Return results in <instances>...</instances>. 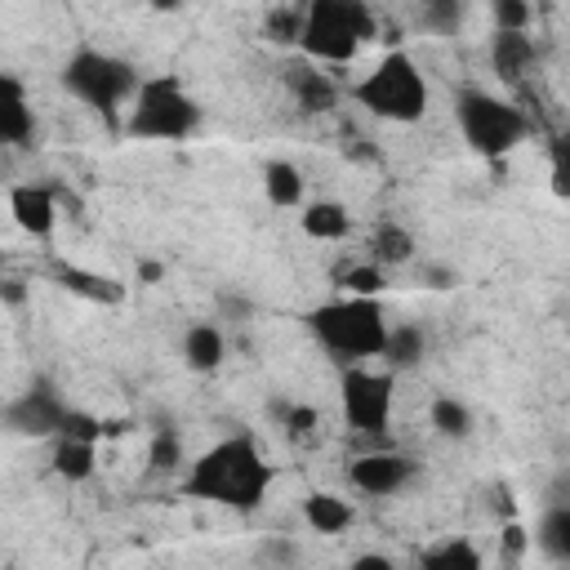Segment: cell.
<instances>
[{
	"label": "cell",
	"mask_w": 570,
	"mask_h": 570,
	"mask_svg": "<svg viewBox=\"0 0 570 570\" xmlns=\"http://www.w3.org/2000/svg\"><path fill=\"white\" fill-rule=\"evenodd\" d=\"M272 481H276V468L263 459L258 441L245 432H232L191 459V468L183 476V494L200 499V503L254 512L267 499Z\"/></svg>",
	"instance_id": "obj_1"
},
{
	"label": "cell",
	"mask_w": 570,
	"mask_h": 570,
	"mask_svg": "<svg viewBox=\"0 0 570 570\" xmlns=\"http://www.w3.org/2000/svg\"><path fill=\"white\" fill-rule=\"evenodd\" d=\"M303 325L312 330V338L334 352L338 361L347 365H361L370 356H383L387 347V316H383V303L374 294H347V298H330L321 307H312L303 316Z\"/></svg>",
	"instance_id": "obj_2"
},
{
	"label": "cell",
	"mask_w": 570,
	"mask_h": 570,
	"mask_svg": "<svg viewBox=\"0 0 570 570\" xmlns=\"http://www.w3.org/2000/svg\"><path fill=\"white\" fill-rule=\"evenodd\" d=\"M200 129V102L178 76H147L129 102L125 134L142 142H183Z\"/></svg>",
	"instance_id": "obj_3"
},
{
	"label": "cell",
	"mask_w": 570,
	"mask_h": 570,
	"mask_svg": "<svg viewBox=\"0 0 570 570\" xmlns=\"http://www.w3.org/2000/svg\"><path fill=\"white\" fill-rule=\"evenodd\" d=\"M379 22L365 0H312L303 9V58L312 62H347L365 40H374Z\"/></svg>",
	"instance_id": "obj_4"
},
{
	"label": "cell",
	"mask_w": 570,
	"mask_h": 570,
	"mask_svg": "<svg viewBox=\"0 0 570 570\" xmlns=\"http://www.w3.org/2000/svg\"><path fill=\"white\" fill-rule=\"evenodd\" d=\"M58 80H62V89L76 102H85L98 116H111L125 102H134V94L142 85V76L134 71V62H125L120 53H102V49H76L62 62Z\"/></svg>",
	"instance_id": "obj_5"
},
{
	"label": "cell",
	"mask_w": 570,
	"mask_h": 570,
	"mask_svg": "<svg viewBox=\"0 0 570 570\" xmlns=\"http://www.w3.org/2000/svg\"><path fill=\"white\" fill-rule=\"evenodd\" d=\"M454 120H459L463 142L485 160L517 151L530 134V120L521 116V107H512L508 98L485 94V89H463L454 98Z\"/></svg>",
	"instance_id": "obj_6"
},
{
	"label": "cell",
	"mask_w": 570,
	"mask_h": 570,
	"mask_svg": "<svg viewBox=\"0 0 570 570\" xmlns=\"http://www.w3.org/2000/svg\"><path fill=\"white\" fill-rule=\"evenodd\" d=\"M352 94L374 120H392V125H414L428 111V80L414 67V58L401 49L387 53Z\"/></svg>",
	"instance_id": "obj_7"
},
{
	"label": "cell",
	"mask_w": 570,
	"mask_h": 570,
	"mask_svg": "<svg viewBox=\"0 0 570 570\" xmlns=\"http://www.w3.org/2000/svg\"><path fill=\"white\" fill-rule=\"evenodd\" d=\"M392 374L383 370H365V365H347L338 379V405H343V423L356 436H383L392 423Z\"/></svg>",
	"instance_id": "obj_8"
},
{
	"label": "cell",
	"mask_w": 570,
	"mask_h": 570,
	"mask_svg": "<svg viewBox=\"0 0 570 570\" xmlns=\"http://www.w3.org/2000/svg\"><path fill=\"white\" fill-rule=\"evenodd\" d=\"M67 410H71V405L53 392V383H49V379H36L27 392H18V396L4 405V432H13V436H36V441L58 436Z\"/></svg>",
	"instance_id": "obj_9"
},
{
	"label": "cell",
	"mask_w": 570,
	"mask_h": 570,
	"mask_svg": "<svg viewBox=\"0 0 570 570\" xmlns=\"http://www.w3.org/2000/svg\"><path fill=\"white\" fill-rule=\"evenodd\" d=\"M414 472H419V463L410 459V454H401V450H365V454H356L352 459V468H347V476H352V485L361 490V494H401L410 481H414Z\"/></svg>",
	"instance_id": "obj_10"
},
{
	"label": "cell",
	"mask_w": 570,
	"mask_h": 570,
	"mask_svg": "<svg viewBox=\"0 0 570 570\" xmlns=\"http://www.w3.org/2000/svg\"><path fill=\"white\" fill-rule=\"evenodd\" d=\"M9 218L27 232V236H49L53 232V223H58V200H53V191L45 187V183H13L9 187Z\"/></svg>",
	"instance_id": "obj_11"
},
{
	"label": "cell",
	"mask_w": 570,
	"mask_h": 570,
	"mask_svg": "<svg viewBox=\"0 0 570 570\" xmlns=\"http://www.w3.org/2000/svg\"><path fill=\"white\" fill-rule=\"evenodd\" d=\"M0 138L9 147H27L36 138V111H31V98H27V85L4 71L0 76Z\"/></svg>",
	"instance_id": "obj_12"
},
{
	"label": "cell",
	"mask_w": 570,
	"mask_h": 570,
	"mask_svg": "<svg viewBox=\"0 0 570 570\" xmlns=\"http://www.w3.org/2000/svg\"><path fill=\"white\" fill-rule=\"evenodd\" d=\"M490 67L503 85H517L530 67H534V40H530V27H494L490 36Z\"/></svg>",
	"instance_id": "obj_13"
},
{
	"label": "cell",
	"mask_w": 570,
	"mask_h": 570,
	"mask_svg": "<svg viewBox=\"0 0 570 570\" xmlns=\"http://www.w3.org/2000/svg\"><path fill=\"white\" fill-rule=\"evenodd\" d=\"M285 85H289V94L298 98V107L303 111H330L334 107V80L321 71V62H312V58H303V62H289L285 67Z\"/></svg>",
	"instance_id": "obj_14"
},
{
	"label": "cell",
	"mask_w": 570,
	"mask_h": 570,
	"mask_svg": "<svg viewBox=\"0 0 570 570\" xmlns=\"http://www.w3.org/2000/svg\"><path fill=\"white\" fill-rule=\"evenodd\" d=\"M49 281L62 285V289L76 294V298H89V303H120V298H125V285H120V281H111V276H102V272H85V267H76V263H53V267H49Z\"/></svg>",
	"instance_id": "obj_15"
},
{
	"label": "cell",
	"mask_w": 570,
	"mask_h": 570,
	"mask_svg": "<svg viewBox=\"0 0 570 570\" xmlns=\"http://www.w3.org/2000/svg\"><path fill=\"white\" fill-rule=\"evenodd\" d=\"M223 356H227V338H223V330L214 321L187 325V334H183V361H187L191 374H214L223 365Z\"/></svg>",
	"instance_id": "obj_16"
},
{
	"label": "cell",
	"mask_w": 570,
	"mask_h": 570,
	"mask_svg": "<svg viewBox=\"0 0 570 570\" xmlns=\"http://www.w3.org/2000/svg\"><path fill=\"white\" fill-rule=\"evenodd\" d=\"M53 472L62 481H89L94 468H98V441H85V436H53Z\"/></svg>",
	"instance_id": "obj_17"
},
{
	"label": "cell",
	"mask_w": 570,
	"mask_h": 570,
	"mask_svg": "<svg viewBox=\"0 0 570 570\" xmlns=\"http://www.w3.org/2000/svg\"><path fill=\"white\" fill-rule=\"evenodd\" d=\"M534 543H539V552L548 557V561H561V566H570V503H548L543 508V517H539V525H534Z\"/></svg>",
	"instance_id": "obj_18"
},
{
	"label": "cell",
	"mask_w": 570,
	"mask_h": 570,
	"mask_svg": "<svg viewBox=\"0 0 570 570\" xmlns=\"http://www.w3.org/2000/svg\"><path fill=\"white\" fill-rule=\"evenodd\" d=\"M303 521L316 534H343L352 525V508H347V499H338L330 490H316V494L303 499Z\"/></svg>",
	"instance_id": "obj_19"
},
{
	"label": "cell",
	"mask_w": 570,
	"mask_h": 570,
	"mask_svg": "<svg viewBox=\"0 0 570 570\" xmlns=\"http://www.w3.org/2000/svg\"><path fill=\"white\" fill-rule=\"evenodd\" d=\"M263 191L276 209H294L303 200V174L294 160H267L263 165Z\"/></svg>",
	"instance_id": "obj_20"
},
{
	"label": "cell",
	"mask_w": 570,
	"mask_h": 570,
	"mask_svg": "<svg viewBox=\"0 0 570 570\" xmlns=\"http://www.w3.org/2000/svg\"><path fill=\"white\" fill-rule=\"evenodd\" d=\"M303 232L312 240H343L352 232V214L338 200H312L303 209Z\"/></svg>",
	"instance_id": "obj_21"
},
{
	"label": "cell",
	"mask_w": 570,
	"mask_h": 570,
	"mask_svg": "<svg viewBox=\"0 0 570 570\" xmlns=\"http://www.w3.org/2000/svg\"><path fill=\"white\" fill-rule=\"evenodd\" d=\"M370 258L383 267H405L414 258V236L401 223H379L370 236Z\"/></svg>",
	"instance_id": "obj_22"
},
{
	"label": "cell",
	"mask_w": 570,
	"mask_h": 570,
	"mask_svg": "<svg viewBox=\"0 0 570 570\" xmlns=\"http://www.w3.org/2000/svg\"><path fill=\"white\" fill-rule=\"evenodd\" d=\"M423 352H428V338H423L419 325H392V330H387L383 361H387L392 370H414V365L423 361Z\"/></svg>",
	"instance_id": "obj_23"
},
{
	"label": "cell",
	"mask_w": 570,
	"mask_h": 570,
	"mask_svg": "<svg viewBox=\"0 0 570 570\" xmlns=\"http://www.w3.org/2000/svg\"><path fill=\"white\" fill-rule=\"evenodd\" d=\"M428 419H432V428H436L445 441H463V436L472 432V410H468L459 396H432Z\"/></svg>",
	"instance_id": "obj_24"
},
{
	"label": "cell",
	"mask_w": 570,
	"mask_h": 570,
	"mask_svg": "<svg viewBox=\"0 0 570 570\" xmlns=\"http://www.w3.org/2000/svg\"><path fill=\"white\" fill-rule=\"evenodd\" d=\"M423 566H454V570H476L481 566V552L468 543V539H450V543H436L423 552Z\"/></svg>",
	"instance_id": "obj_25"
},
{
	"label": "cell",
	"mask_w": 570,
	"mask_h": 570,
	"mask_svg": "<svg viewBox=\"0 0 570 570\" xmlns=\"http://www.w3.org/2000/svg\"><path fill=\"white\" fill-rule=\"evenodd\" d=\"M267 40H276V45H298L303 40V9H294V4H276L272 13H267Z\"/></svg>",
	"instance_id": "obj_26"
},
{
	"label": "cell",
	"mask_w": 570,
	"mask_h": 570,
	"mask_svg": "<svg viewBox=\"0 0 570 570\" xmlns=\"http://www.w3.org/2000/svg\"><path fill=\"white\" fill-rule=\"evenodd\" d=\"M338 285L347 289V294H383V285H387V276H383V263H352L343 276H338Z\"/></svg>",
	"instance_id": "obj_27"
},
{
	"label": "cell",
	"mask_w": 570,
	"mask_h": 570,
	"mask_svg": "<svg viewBox=\"0 0 570 570\" xmlns=\"http://www.w3.org/2000/svg\"><path fill=\"white\" fill-rule=\"evenodd\" d=\"M548 174H552V191L561 200H570V129H561L548 142Z\"/></svg>",
	"instance_id": "obj_28"
},
{
	"label": "cell",
	"mask_w": 570,
	"mask_h": 570,
	"mask_svg": "<svg viewBox=\"0 0 570 570\" xmlns=\"http://www.w3.org/2000/svg\"><path fill=\"white\" fill-rule=\"evenodd\" d=\"M463 22V0H423V27L436 36H454Z\"/></svg>",
	"instance_id": "obj_29"
},
{
	"label": "cell",
	"mask_w": 570,
	"mask_h": 570,
	"mask_svg": "<svg viewBox=\"0 0 570 570\" xmlns=\"http://www.w3.org/2000/svg\"><path fill=\"white\" fill-rule=\"evenodd\" d=\"M147 463H151V472H174V468L183 463V441H178L174 428H160V432L151 436V454H147Z\"/></svg>",
	"instance_id": "obj_30"
},
{
	"label": "cell",
	"mask_w": 570,
	"mask_h": 570,
	"mask_svg": "<svg viewBox=\"0 0 570 570\" xmlns=\"http://www.w3.org/2000/svg\"><path fill=\"white\" fill-rule=\"evenodd\" d=\"M272 414L289 428V436H307V432L316 428V410H307V405H289V401L281 405V401H276V405H272Z\"/></svg>",
	"instance_id": "obj_31"
},
{
	"label": "cell",
	"mask_w": 570,
	"mask_h": 570,
	"mask_svg": "<svg viewBox=\"0 0 570 570\" xmlns=\"http://www.w3.org/2000/svg\"><path fill=\"white\" fill-rule=\"evenodd\" d=\"M58 436H85V441H102V419H94L89 410H67L62 432Z\"/></svg>",
	"instance_id": "obj_32"
},
{
	"label": "cell",
	"mask_w": 570,
	"mask_h": 570,
	"mask_svg": "<svg viewBox=\"0 0 570 570\" xmlns=\"http://www.w3.org/2000/svg\"><path fill=\"white\" fill-rule=\"evenodd\" d=\"M494 27H530V0H490Z\"/></svg>",
	"instance_id": "obj_33"
},
{
	"label": "cell",
	"mask_w": 570,
	"mask_h": 570,
	"mask_svg": "<svg viewBox=\"0 0 570 570\" xmlns=\"http://www.w3.org/2000/svg\"><path fill=\"white\" fill-rule=\"evenodd\" d=\"M423 281H432V289H450V285H454V272H450V267H428Z\"/></svg>",
	"instance_id": "obj_34"
},
{
	"label": "cell",
	"mask_w": 570,
	"mask_h": 570,
	"mask_svg": "<svg viewBox=\"0 0 570 570\" xmlns=\"http://www.w3.org/2000/svg\"><path fill=\"white\" fill-rule=\"evenodd\" d=\"M147 4H151L156 13H178V9L187 4V0H147Z\"/></svg>",
	"instance_id": "obj_35"
},
{
	"label": "cell",
	"mask_w": 570,
	"mask_h": 570,
	"mask_svg": "<svg viewBox=\"0 0 570 570\" xmlns=\"http://www.w3.org/2000/svg\"><path fill=\"white\" fill-rule=\"evenodd\" d=\"M138 281H160V263H138Z\"/></svg>",
	"instance_id": "obj_36"
},
{
	"label": "cell",
	"mask_w": 570,
	"mask_h": 570,
	"mask_svg": "<svg viewBox=\"0 0 570 570\" xmlns=\"http://www.w3.org/2000/svg\"><path fill=\"white\" fill-rule=\"evenodd\" d=\"M352 566H379V570H392V561H387V557H356Z\"/></svg>",
	"instance_id": "obj_37"
},
{
	"label": "cell",
	"mask_w": 570,
	"mask_h": 570,
	"mask_svg": "<svg viewBox=\"0 0 570 570\" xmlns=\"http://www.w3.org/2000/svg\"><path fill=\"white\" fill-rule=\"evenodd\" d=\"M4 298L18 303V298H22V281H4Z\"/></svg>",
	"instance_id": "obj_38"
},
{
	"label": "cell",
	"mask_w": 570,
	"mask_h": 570,
	"mask_svg": "<svg viewBox=\"0 0 570 570\" xmlns=\"http://www.w3.org/2000/svg\"><path fill=\"white\" fill-rule=\"evenodd\" d=\"M503 534H508V548H512V552H517V548H521V543H525V539H521V525H508V530H503Z\"/></svg>",
	"instance_id": "obj_39"
},
{
	"label": "cell",
	"mask_w": 570,
	"mask_h": 570,
	"mask_svg": "<svg viewBox=\"0 0 570 570\" xmlns=\"http://www.w3.org/2000/svg\"><path fill=\"white\" fill-rule=\"evenodd\" d=\"M307 4H312V0H298V9H307Z\"/></svg>",
	"instance_id": "obj_40"
}]
</instances>
